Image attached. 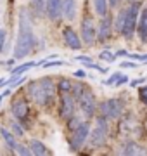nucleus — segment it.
<instances>
[{
    "instance_id": "nucleus-1",
    "label": "nucleus",
    "mask_w": 147,
    "mask_h": 156,
    "mask_svg": "<svg viewBox=\"0 0 147 156\" xmlns=\"http://www.w3.org/2000/svg\"><path fill=\"white\" fill-rule=\"evenodd\" d=\"M35 47V33L29 23V12L28 9H21L19 11V33L16 40V49H14V57L16 59H23L33 50Z\"/></svg>"
},
{
    "instance_id": "nucleus-2",
    "label": "nucleus",
    "mask_w": 147,
    "mask_h": 156,
    "mask_svg": "<svg viewBox=\"0 0 147 156\" xmlns=\"http://www.w3.org/2000/svg\"><path fill=\"white\" fill-rule=\"evenodd\" d=\"M28 92L36 104L49 106L54 99V95H56V85L50 78H42V80H36V82L29 83Z\"/></svg>"
},
{
    "instance_id": "nucleus-3",
    "label": "nucleus",
    "mask_w": 147,
    "mask_h": 156,
    "mask_svg": "<svg viewBox=\"0 0 147 156\" xmlns=\"http://www.w3.org/2000/svg\"><path fill=\"white\" fill-rule=\"evenodd\" d=\"M137 21H138V4H132L128 9H125V17L121 24V33L125 38H132L137 30Z\"/></svg>"
},
{
    "instance_id": "nucleus-4",
    "label": "nucleus",
    "mask_w": 147,
    "mask_h": 156,
    "mask_svg": "<svg viewBox=\"0 0 147 156\" xmlns=\"http://www.w3.org/2000/svg\"><path fill=\"white\" fill-rule=\"evenodd\" d=\"M88 134H90V123L88 122H81L78 127L73 130V134H71V140H69V147L71 151H80L83 146H85V140L88 139Z\"/></svg>"
},
{
    "instance_id": "nucleus-5",
    "label": "nucleus",
    "mask_w": 147,
    "mask_h": 156,
    "mask_svg": "<svg viewBox=\"0 0 147 156\" xmlns=\"http://www.w3.org/2000/svg\"><path fill=\"white\" fill-rule=\"evenodd\" d=\"M125 106L123 102L119 99H109V101H104L101 106H99V111L101 115L106 120H113V118H119L121 116V113H123Z\"/></svg>"
},
{
    "instance_id": "nucleus-6",
    "label": "nucleus",
    "mask_w": 147,
    "mask_h": 156,
    "mask_svg": "<svg viewBox=\"0 0 147 156\" xmlns=\"http://www.w3.org/2000/svg\"><path fill=\"white\" fill-rule=\"evenodd\" d=\"M78 102H80V108H81L85 118L94 116V113L97 109V101H95V95L90 92V89H83V92L78 97Z\"/></svg>"
},
{
    "instance_id": "nucleus-7",
    "label": "nucleus",
    "mask_w": 147,
    "mask_h": 156,
    "mask_svg": "<svg viewBox=\"0 0 147 156\" xmlns=\"http://www.w3.org/2000/svg\"><path fill=\"white\" fill-rule=\"evenodd\" d=\"M106 139H108V128L101 127V125H97L88 134V144H90V147H101V146H104L106 144Z\"/></svg>"
},
{
    "instance_id": "nucleus-8",
    "label": "nucleus",
    "mask_w": 147,
    "mask_h": 156,
    "mask_svg": "<svg viewBox=\"0 0 147 156\" xmlns=\"http://www.w3.org/2000/svg\"><path fill=\"white\" fill-rule=\"evenodd\" d=\"M95 38H97L95 26H94V23H92L90 17H85V19L81 21V40H83L87 45H92L95 42Z\"/></svg>"
},
{
    "instance_id": "nucleus-9",
    "label": "nucleus",
    "mask_w": 147,
    "mask_h": 156,
    "mask_svg": "<svg viewBox=\"0 0 147 156\" xmlns=\"http://www.w3.org/2000/svg\"><path fill=\"white\" fill-rule=\"evenodd\" d=\"M74 113V97L69 92H64L61 97V116L64 120H68L69 116H73Z\"/></svg>"
},
{
    "instance_id": "nucleus-10",
    "label": "nucleus",
    "mask_w": 147,
    "mask_h": 156,
    "mask_svg": "<svg viewBox=\"0 0 147 156\" xmlns=\"http://www.w3.org/2000/svg\"><path fill=\"white\" fill-rule=\"evenodd\" d=\"M62 37H64L66 45H68L71 50H80V49H81V40H80V37L73 31V28H71V26H66V28H64Z\"/></svg>"
},
{
    "instance_id": "nucleus-11",
    "label": "nucleus",
    "mask_w": 147,
    "mask_h": 156,
    "mask_svg": "<svg viewBox=\"0 0 147 156\" xmlns=\"http://www.w3.org/2000/svg\"><path fill=\"white\" fill-rule=\"evenodd\" d=\"M28 111H29V104L26 99H17L12 102V113L17 120H24L28 116Z\"/></svg>"
},
{
    "instance_id": "nucleus-12",
    "label": "nucleus",
    "mask_w": 147,
    "mask_h": 156,
    "mask_svg": "<svg viewBox=\"0 0 147 156\" xmlns=\"http://www.w3.org/2000/svg\"><path fill=\"white\" fill-rule=\"evenodd\" d=\"M111 35H113V23H111L109 17L104 16V19L101 21V26H99L97 38H99V42H106V40L111 38Z\"/></svg>"
},
{
    "instance_id": "nucleus-13",
    "label": "nucleus",
    "mask_w": 147,
    "mask_h": 156,
    "mask_svg": "<svg viewBox=\"0 0 147 156\" xmlns=\"http://www.w3.org/2000/svg\"><path fill=\"white\" fill-rule=\"evenodd\" d=\"M61 14L68 21L74 19V16H76V0H61Z\"/></svg>"
},
{
    "instance_id": "nucleus-14",
    "label": "nucleus",
    "mask_w": 147,
    "mask_h": 156,
    "mask_svg": "<svg viewBox=\"0 0 147 156\" xmlns=\"http://www.w3.org/2000/svg\"><path fill=\"white\" fill-rule=\"evenodd\" d=\"M45 11H47V16L50 17L52 21H56L57 17L61 16V0H47Z\"/></svg>"
},
{
    "instance_id": "nucleus-15",
    "label": "nucleus",
    "mask_w": 147,
    "mask_h": 156,
    "mask_svg": "<svg viewBox=\"0 0 147 156\" xmlns=\"http://www.w3.org/2000/svg\"><path fill=\"white\" fill-rule=\"evenodd\" d=\"M137 31L142 42H147V9H144L140 14V21H137Z\"/></svg>"
},
{
    "instance_id": "nucleus-16",
    "label": "nucleus",
    "mask_w": 147,
    "mask_h": 156,
    "mask_svg": "<svg viewBox=\"0 0 147 156\" xmlns=\"http://www.w3.org/2000/svg\"><path fill=\"white\" fill-rule=\"evenodd\" d=\"M119 153H121V154H140V153H144V149H142V147L137 144V142L126 140L125 144H121V149H119Z\"/></svg>"
},
{
    "instance_id": "nucleus-17",
    "label": "nucleus",
    "mask_w": 147,
    "mask_h": 156,
    "mask_svg": "<svg viewBox=\"0 0 147 156\" xmlns=\"http://www.w3.org/2000/svg\"><path fill=\"white\" fill-rule=\"evenodd\" d=\"M29 11L33 12L36 17L43 16V11H45V0H29Z\"/></svg>"
},
{
    "instance_id": "nucleus-18",
    "label": "nucleus",
    "mask_w": 147,
    "mask_h": 156,
    "mask_svg": "<svg viewBox=\"0 0 147 156\" xmlns=\"http://www.w3.org/2000/svg\"><path fill=\"white\" fill-rule=\"evenodd\" d=\"M0 135H2V139L5 140V144L9 149H16V137H14V134L12 132H9L7 128H0Z\"/></svg>"
},
{
    "instance_id": "nucleus-19",
    "label": "nucleus",
    "mask_w": 147,
    "mask_h": 156,
    "mask_svg": "<svg viewBox=\"0 0 147 156\" xmlns=\"http://www.w3.org/2000/svg\"><path fill=\"white\" fill-rule=\"evenodd\" d=\"M29 149H31V153L36 154V156L47 154V147L43 146V142H40V140H36V139L29 140Z\"/></svg>"
},
{
    "instance_id": "nucleus-20",
    "label": "nucleus",
    "mask_w": 147,
    "mask_h": 156,
    "mask_svg": "<svg viewBox=\"0 0 147 156\" xmlns=\"http://www.w3.org/2000/svg\"><path fill=\"white\" fill-rule=\"evenodd\" d=\"M33 66H36V62H24V64H21V66H16L14 69H12V78H11V82L14 80V78H17L19 75H23L26 69L33 68Z\"/></svg>"
},
{
    "instance_id": "nucleus-21",
    "label": "nucleus",
    "mask_w": 147,
    "mask_h": 156,
    "mask_svg": "<svg viewBox=\"0 0 147 156\" xmlns=\"http://www.w3.org/2000/svg\"><path fill=\"white\" fill-rule=\"evenodd\" d=\"M94 7H95V12L101 17L108 14V0H94Z\"/></svg>"
},
{
    "instance_id": "nucleus-22",
    "label": "nucleus",
    "mask_w": 147,
    "mask_h": 156,
    "mask_svg": "<svg viewBox=\"0 0 147 156\" xmlns=\"http://www.w3.org/2000/svg\"><path fill=\"white\" fill-rule=\"evenodd\" d=\"M71 87H73V83H71V80H66V78H62L61 82L57 83V89L61 90L62 94H64V92H71Z\"/></svg>"
},
{
    "instance_id": "nucleus-23",
    "label": "nucleus",
    "mask_w": 147,
    "mask_h": 156,
    "mask_svg": "<svg viewBox=\"0 0 147 156\" xmlns=\"http://www.w3.org/2000/svg\"><path fill=\"white\" fill-rule=\"evenodd\" d=\"M17 154H23V156H29L31 149H29V146H23V144H16V149H14Z\"/></svg>"
},
{
    "instance_id": "nucleus-24",
    "label": "nucleus",
    "mask_w": 147,
    "mask_h": 156,
    "mask_svg": "<svg viewBox=\"0 0 147 156\" xmlns=\"http://www.w3.org/2000/svg\"><path fill=\"white\" fill-rule=\"evenodd\" d=\"M68 120H69V122H68V128L71 130V132H73V130H74L76 127H78L80 123H81V120H80L78 116H69Z\"/></svg>"
},
{
    "instance_id": "nucleus-25",
    "label": "nucleus",
    "mask_w": 147,
    "mask_h": 156,
    "mask_svg": "<svg viewBox=\"0 0 147 156\" xmlns=\"http://www.w3.org/2000/svg\"><path fill=\"white\" fill-rule=\"evenodd\" d=\"M64 61H54V62H47V61H40L36 62V66H43V68H52V66H64Z\"/></svg>"
},
{
    "instance_id": "nucleus-26",
    "label": "nucleus",
    "mask_w": 147,
    "mask_h": 156,
    "mask_svg": "<svg viewBox=\"0 0 147 156\" xmlns=\"http://www.w3.org/2000/svg\"><path fill=\"white\" fill-rule=\"evenodd\" d=\"M138 99H140L142 104H147V85L138 90Z\"/></svg>"
},
{
    "instance_id": "nucleus-27",
    "label": "nucleus",
    "mask_w": 147,
    "mask_h": 156,
    "mask_svg": "<svg viewBox=\"0 0 147 156\" xmlns=\"http://www.w3.org/2000/svg\"><path fill=\"white\" fill-rule=\"evenodd\" d=\"M99 57H101V59H108V61H111V62L116 59V56H114L113 52H109V50H104V52H101V56H99Z\"/></svg>"
},
{
    "instance_id": "nucleus-28",
    "label": "nucleus",
    "mask_w": 147,
    "mask_h": 156,
    "mask_svg": "<svg viewBox=\"0 0 147 156\" xmlns=\"http://www.w3.org/2000/svg\"><path fill=\"white\" fill-rule=\"evenodd\" d=\"M12 134H14V135H19V137H21L24 132H23V128L19 127L17 123H12Z\"/></svg>"
},
{
    "instance_id": "nucleus-29",
    "label": "nucleus",
    "mask_w": 147,
    "mask_h": 156,
    "mask_svg": "<svg viewBox=\"0 0 147 156\" xmlns=\"http://www.w3.org/2000/svg\"><path fill=\"white\" fill-rule=\"evenodd\" d=\"M5 30H0V52L4 50V44H5Z\"/></svg>"
},
{
    "instance_id": "nucleus-30",
    "label": "nucleus",
    "mask_w": 147,
    "mask_h": 156,
    "mask_svg": "<svg viewBox=\"0 0 147 156\" xmlns=\"http://www.w3.org/2000/svg\"><path fill=\"white\" fill-rule=\"evenodd\" d=\"M126 57H132L135 61H147V54L145 56H138V54H126Z\"/></svg>"
},
{
    "instance_id": "nucleus-31",
    "label": "nucleus",
    "mask_w": 147,
    "mask_h": 156,
    "mask_svg": "<svg viewBox=\"0 0 147 156\" xmlns=\"http://www.w3.org/2000/svg\"><path fill=\"white\" fill-rule=\"evenodd\" d=\"M119 76H121V73H113V76H111V78L108 80V85H113V83H116Z\"/></svg>"
},
{
    "instance_id": "nucleus-32",
    "label": "nucleus",
    "mask_w": 147,
    "mask_h": 156,
    "mask_svg": "<svg viewBox=\"0 0 147 156\" xmlns=\"http://www.w3.org/2000/svg\"><path fill=\"white\" fill-rule=\"evenodd\" d=\"M121 66H123V68H137V62H128V61H125V62H121Z\"/></svg>"
},
{
    "instance_id": "nucleus-33",
    "label": "nucleus",
    "mask_w": 147,
    "mask_h": 156,
    "mask_svg": "<svg viewBox=\"0 0 147 156\" xmlns=\"http://www.w3.org/2000/svg\"><path fill=\"white\" fill-rule=\"evenodd\" d=\"M76 59H78V61H81V62H90L92 61L90 57H87V56H78Z\"/></svg>"
},
{
    "instance_id": "nucleus-34",
    "label": "nucleus",
    "mask_w": 147,
    "mask_h": 156,
    "mask_svg": "<svg viewBox=\"0 0 147 156\" xmlns=\"http://www.w3.org/2000/svg\"><path fill=\"white\" fill-rule=\"evenodd\" d=\"M74 76H78V78H85V76H88V75H87L85 71H81V69H80V71L74 73Z\"/></svg>"
},
{
    "instance_id": "nucleus-35",
    "label": "nucleus",
    "mask_w": 147,
    "mask_h": 156,
    "mask_svg": "<svg viewBox=\"0 0 147 156\" xmlns=\"http://www.w3.org/2000/svg\"><path fill=\"white\" fill-rule=\"evenodd\" d=\"M142 82H144V78H138V80H133V82H132V85H133V87H137V85H140Z\"/></svg>"
},
{
    "instance_id": "nucleus-36",
    "label": "nucleus",
    "mask_w": 147,
    "mask_h": 156,
    "mask_svg": "<svg viewBox=\"0 0 147 156\" xmlns=\"http://www.w3.org/2000/svg\"><path fill=\"white\" fill-rule=\"evenodd\" d=\"M118 2H119V0H108V4H111V5H116V4H118Z\"/></svg>"
},
{
    "instance_id": "nucleus-37",
    "label": "nucleus",
    "mask_w": 147,
    "mask_h": 156,
    "mask_svg": "<svg viewBox=\"0 0 147 156\" xmlns=\"http://www.w3.org/2000/svg\"><path fill=\"white\" fill-rule=\"evenodd\" d=\"M5 83H7L5 80H0V87H2V85H5Z\"/></svg>"
},
{
    "instance_id": "nucleus-38",
    "label": "nucleus",
    "mask_w": 147,
    "mask_h": 156,
    "mask_svg": "<svg viewBox=\"0 0 147 156\" xmlns=\"http://www.w3.org/2000/svg\"><path fill=\"white\" fill-rule=\"evenodd\" d=\"M0 102H2V95H0Z\"/></svg>"
}]
</instances>
